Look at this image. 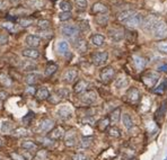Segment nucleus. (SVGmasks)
I'll list each match as a JSON object with an SVG mask.
<instances>
[{"label":"nucleus","instance_id":"19","mask_svg":"<svg viewBox=\"0 0 167 160\" xmlns=\"http://www.w3.org/2000/svg\"><path fill=\"white\" fill-rule=\"evenodd\" d=\"M66 145L67 147H72V145L76 144L77 142V139H76V133L73 132V131H70V132H68L66 134Z\"/></svg>","mask_w":167,"mask_h":160},{"label":"nucleus","instance_id":"24","mask_svg":"<svg viewBox=\"0 0 167 160\" xmlns=\"http://www.w3.org/2000/svg\"><path fill=\"white\" fill-rule=\"evenodd\" d=\"M0 83L5 87H10L12 85V78L9 77L8 74L1 73L0 74Z\"/></svg>","mask_w":167,"mask_h":160},{"label":"nucleus","instance_id":"61","mask_svg":"<svg viewBox=\"0 0 167 160\" xmlns=\"http://www.w3.org/2000/svg\"><path fill=\"white\" fill-rule=\"evenodd\" d=\"M0 107H1V101H0Z\"/></svg>","mask_w":167,"mask_h":160},{"label":"nucleus","instance_id":"9","mask_svg":"<svg viewBox=\"0 0 167 160\" xmlns=\"http://www.w3.org/2000/svg\"><path fill=\"white\" fill-rule=\"evenodd\" d=\"M25 43H26V45H28L29 48L35 49L41 44V37L37 35H27L26 39H25Z\"/></svg>","mask_w":167,"mask_h":160},{"label":"nucleus","instance_id":"51","mask_svg":"<svg viewBox=\"0 0 167 160\" xmlns=\"http://www.w3.org/2000/svg\"><path fill=\"white\" fill-rule=\"evenodd\" d=\"M165 110H166V101H163V104H161L160 108H159V111L157 112V116H158V117L163 116V114L165 113Z\"/></svg>","mask_w":167,"mask_h":160},{"label":"nucleus","instance_id":"62","mask_svg":"<svg viewBox=\"0 0 167 160\" xmlns=\"http://www.w3.org/2000/svg\"><path fill=\"white\" fill-rule=\"evenodd\" d=\"M165 160H167V158H165Z\"/></svg>","mask_w":167,"mask_h":160},{"label":"nucleus","instance_id":"6","mask_svg":"<svg viewBox=\"0 0 167 160\" xmlns=\"http://www.w3.org/2000/svg\"><path fill=\"white\" fill-rule=\"evenodd\" d=\"M79 99L85 103V104H93L97 101V94L93 90H88V92H81Z\"/></svg>","mask_w":167,"mask_h":160},{"label":"nucleus","instance_id":"17","mask_svg":"<svg viewBox=\"0 0 167 160\" xmlns=\"http://www.w3.org/2000/svg\"><path fill=\"white\" fill-rule=\"evenodd\" d=\"M109 35L113 41H121L123 39V31L122 30H117V28H113V30L109 31Z\"/></svg>","mask_w":167,"mask_h":160},{"label":"nucleus","instance_id":"40","mask_svg":"<svg viewBox=\"0 0 167 160\" xmlns=\"http://www.w3.org/2000/svg\"><path fill=\"white\" fill-rule=\"evenodd\" d=\"M91 141H93L91 138H88V136L82 138L81 141H80V147H81V148H88V147H91Z\"/></svg>","mask_w":167,"mask_h":160},{"label":"nucleus","instance_id":"18","mask_svg":"<svg viewBox=\"0 0 167 160\" xmlns=\"http://www.w3.org/2000/svg\"><path fill=\"white\" fill-rule=\"evenodd\" d=\"M87 88H88L87 81H85V80H80V81H78V82L75 85L73 90H75V92H77V94H81V92H86V89Z\"/></svg>","mask_w":167,"mask_h":160},{"label":"nucleus","instance_id":"41","mask_svg":"<svg viewBox=\"0 0 167 160\" xmlns=\"http://www.w3.org/2000/svg\"><path fill=\"white\" fill-rule=\"evenodd\" d=\"M37 26L41 28V30H47L49 27H50V21H45V19H40L37 21Z\"/></svg>","mask_w":167,"mask_h":160},{"label":"nucleus","instance_id":"44","mask_svg":"<svg viewBox=\"0 0 167 160\" xmlns=\"http://www.w3.org/2000/svg\"><path fill=\"white\" fill-rule=\"evenodd\" d=\"M75 2H76V6H77V8H78V9H81V10H84V9L87 8V5H88L87 0H76Z\"/></svg>","mask_w":167,"mask_h":160},{"label":"nucleus","instance_id":"31","mask_svg":"<svg viewBox=\"0 0 167 160\" xmlns=\"http://www.w3.org/2000/svg\"><path fill=\"white\" fill-rule=\"evenodd\" d=\"M120 114H121L120 108H116V110H114L113 112L111 113V115H110V121H111L113 124H116L117 122L120 121Z\"/></svg>","mask_w":167,"mask_h":160},{"label":"nucleus","instance_id":"38","mask_svg":"<svg viewBox=\"0 0 167 160\" xmlns=\"http://www.w3.org/2000/svg\"><path fill=\"white\" fill-rule=\"evenodd\" d=\"M166 89H167V80H165L164 82H161L157 88L154 89V92H155V94H163Z\"/></svg>","mask_w":167,"mask_h":160},{"label":"nucleus","instance_id":"57","mask_svg":"<svg viewBox=\"0 0 167 160\" xmlns=\"http://www.w3.org/2000/svg\"><path fill=\"white\" fill-rule=\"evenodd\" d=\"M158 71H167V64H164V65H161V67H159Z\"/></svg>","mask_w":167,"mask_h":160},{"label":"nucleus","instance_id":"42","mask_svg":"<svg viewBox=\"0 0 167 160\" xmlns=\"http://www.w3.org/2000/svg\"><path fill=\"white\" fill-rule=\"evenodd\" d=\"M157 49L160 51L161 53H167V42L161 41L159 43H157Z\"/></svg>","mask_w":167,"mask_h":160},{"label":"nucleus","instance_id":"20","mask_svg":"<svg viewBox=\"0 0 167 160\" xmlns=\"http://www.w3.org/2000/svg\"><path fill=\"white\" fill-rule=\"evenodd\" d=\"M53 125H54V123H53L52 120L45 119V120H43V121L41 122L40 129H41L42 132H49V131H51V129L53 128Z\"/></svg>","mask_w":167,"mask_h":160},{"label":"nucleus","instance_id":"11","mask_svg":"<svg viewBox=\"0 0 167 160\" xmlns=\"http://www.w3.org/2000/svg\"><path fill=\"white\" fill-rule=\"evenodd\" d=\"M77 74H78V72L76 69H68L67 71L62 74V80L67 83H71L77 78Z\"/></svg>","mask_w":167,"mask_h":160},{"label":"nucleus","instance_id":"48","mask_svg":"<svg viewBox=\"0 0 167 160\" xmlns=\"http://www.w3.org/2000/svg\"><path fill=\"white\" fill-rule=\"evenodd\" d=\"M27 134H28V130H26V129H24V128H19L15 131V135H17V136H25V135H27Z\"/></svg>","mask_w":167,"mask_h":160},{"label":"nucleus","instance_id":"49","mask_svg":"<svg viewBox=\"0 0 167 160\" xmlns=\"http://www.w3.org/2000/svg\"><path fill=\"white\" fill-rule=\"evenodd\" d=\"M47 156V152L45 151V150H41V151L37 152V154H36V158H37L38 160H45Z\"/></svg>","mask_w":167,"mask_h":160},{"label":"nucleus","instance_id":"60","mask_svg":"<svg viewBox=\"0 0 167 160\" xmlns=\"http://www.w3.org/2000/svg\"><path fill=\"white\" fill-rule=\"evenodd\" d=\"M2 144V141H1V139H0V145Z\"/></svg>","mask_w":167,"mask_h":160},{"label":"nucleus","instance_id":"21","mask_svg":"<svg viewBox=\"0 0 167 160\" xmlns=\"http://www.w3.org/2000/svg\"><path fill=\"white\" fill-rule=\"evenodd\" d=\"M104 36L101 35V34H95V35L91 36V43L95 45V46H102L104 44Z\"/></svg>","mask_w":167,"mask_h":160},{"label":"nucleus","instance_id":"30","mask_svg":"<svg viewBox=\"0 0 167 160\" xmlns=\"http://www.w3.org/2000/svg\"><path fill=\"white\" fill-rule=\"evenodd\" d=\"M26 5H28L29 7H33V8L41 9L44 7V1L43 0H27Z\"/></svg>","mask_w":167,"mask_h":160},{"label":"nucleus","instance_id":"8","mask_svg":"<svg viewBox=\"0 0 167 160\" xmlns=\"http://www.w3.org/2000/svg\"><path fill=\"white\" fill-rule=\"evenodd\" d=\"M114 69L111 68V67H106L101 71V79H102L103 82H109L110 80L113 79L114 77Z\"/></svg>","mask_w":167,"mask_h":160},{"label":"nucleus","instance_id":"53","mask_svg":"<svg viewBox=\"0 0 167 160\" xmlns=\"http://www.w3.org/2000/svg\"><path fill=\"white\" fill-rule=\"evenodd\" d=\"M8 40H9L8 35H6V34H0V44H1V45L7 44Z\"/></svg>","mask_w":167,"mask_h":160},{"label":"nucleus","instance_id":"26","mask_svg":"<svg viewBox=\"0 0 167 160\" xmlns=\"http://www.w3.org/2000/svg\"><path fill=\"white\" fill-rule=\"evenodd\" d=\"M63 135H65V130L59 126V128H56L52 131V133H51L50 136H51V139L58 140V139H61Z\"/></svg>","mask_w":167,"mask_h":160},{"label":"nucleus","instance_id":"3","mask_svg":"<svg viewBox=\"0 0 167 160\" xmlns=\"http://www.w3.org/2000/svg\"><path fill=\"white\" fill-rule=\"evenodd\" d=\"M123 23L126 27L135 28V27H138L139 25H141V23H142V16H141V14L135 12V14L132 16H130L128 19H125Z\"/></svg>","mask_w":167,"mask_h":160},{"label":"nucleus","instance_id":"12","mask_svg":"<svg viewBox=\"0 0 167 160\" xmlns=\"http://www.w3.org/2000/svg\"><path fill=\"white\" fill-rule=\"evenodd\" d=\"M75 49L77 50V52L80 54H84L87 52L88 46H87V42L84 39H78L75 41Z\"/></svg>","mask_w":167,"mask_h":160},{"label":"nucleus","instance_id":"14","mask_svg":"<svg viewBox=\"0 0 167 160\" xmlns=\"http://www.w3.org/2000/svg\"><path fill=\"white\" fill-rule=\"evenodd\" d=\"M22 54H23L24 56H26V58H29V59H38V58H40V52H38L36 49H32V48L23 50Z\"/></svg>","mask_w":167,"mask_h":160},{"label":"nucleus","instance_id":"56","mask_svg":"<svg viewBox=\"0 0 167 160\" xmlns=\"http://www.w3.org/2000/svg\"><path fill=\"white\" fill-rule=\"evenodd\" d=\"M26 92L29 94V95H33V94H35V88L34 87H27Z\"/></svg>","mask_w":167,"mask_h":160},{"label":"nucleus","instance_id":"33","mask_svg":"<svg viewBox=\"0 0 167 160\" xmlns=\"http://www.w3.org/2000/svg\"><path fill=\"white\" fill-rule=\"evenodd\" d=\"M135 12H133V10H124V12H120V14H119V16H117V19H119L120 21H124L125 19H128L130 16L133 15Z\"/></svg>","mask_w":167,"mask_h":160},{"label":"nucleus","instance_id":"39","mask_svg":"<svg viewBox=\"0 0 167 160\" xmlns=\"http://www.w3.org/2000/svg\"><path fill=\"white\" fill-rule=\"evenodd\" d=\"M22 147L24 149H26V150H35L36 149V145L32 141H23L22 142Z\"/></svg>","mask_w":167,"mask_h":160},{"label":"nucleus","instance_id":"36","mask_svg":"<svg viewBox=\"0 0 167 160\" xmlns=\"http://www.w3.org/2000/svg\"><path fill=\"white\" fill-rule=\"evenodd\" d=\"M96 21H97V24H98V25H101V26H104V25H106V24H107V21H109V16H107V15L97 16Z\"/></svg>","mask_w":167,"mask_h":160},{"label":"nucleus","instance_id":"22","mask_svg":"<svg viewBox=\"0 0 167 160\" xmlns=\"http://www.w3.org/2000/svg\"><path fill=\"white\" fill-rule=\"evenodd\" d=\"M49 89L47 87H41V88H38V90L36 92V97L38 99H47L49 98Z\"/></svg>","mask_w":167,"mask_h":160},{"label":"nucleus","instance_id":"13","mask_svg":"<svg viewBox=\"0 0 167 160\" xmlns=\"http://www.w3.org/2000/svg\"><path fill=\"white\" fill-rule=\"evenodd\" d=\"M56 51L61 55H68L69 54V44L66 41H59L56 43Z\"/></svg>","mask_w":167,"mask_h":160},{"label":"nucleus","instance_id":"2","mask_svg":"<svg viewBox=\"0 0 167 160\" xmlns=\"http://www.w3.org/2000/svg\"><path fill=\"white\" fill-rule=\"evenodd\" d=\"M151 32L154 33V36L157 39H164L167 36V24L164 21L159 19Z\"/></svg>","mask_w":167,"mask_h":160},{"label":"nucleus","instance_id":"16","mask_svg":"<svg viewBox=\"0 0 167 160\" xmlns=\"http://www.w3.org/2000/svg\"><path fill=\"white\" fill-rule=\"evenodd\" d=\"M133 64H135V69L140 71V70H142V69L146 67L147 61H146V59H144V58H142V56L135 55V56H133Z\"/></svg>","mask_w":167,"mask_h":160},{"label":"nucleus","instance_id":"27","mask_svg":"<svg viewBox=\"0 0 167 160\" xmlns=\"http://www.w3.org/2000/svg\"><path fill=\"white\" fill-rule=\"evenodd\" d=\"M93 12H95V14H104V12H107V7L101 2H97L93 6Z\"/></svg>","mask_w":167,"mask_h":160},{"label":"nucleus","instance_id":"59","mask_svg":"<svg viewBox=\"0 0 167 160\" xmlns=\"http://www.w3.org/2000/svg\"><path fill=\"white\" fill-rule=\"evenodd\" d=\"M12 1H15V2H19L21 0H12Z\"/></svg>","mask_w":167,"mask_h":160},{"label":"nucleus","instance_id":"58","mask_svg":"<svg viewBox=\"0 0 167 160\" xmlns=\"http://www.w3.org/2000/svg\"><path fill=\"white\" fill-rule=\"evenodd\" d=\"M6 96H7L6 92H0V97H1V99H5V98H6Z\"/></svg>","mask_w":167,"mask_h":160},{"label":"nucleus","instance_id":"55","mask_svg":"<svg viewBox=\"0 0 167 160\" xmlns=\"http://www.w3.org/2000/svg\"><path fill=\"white\" fill-rule=\"evenodd\" d=\"M80 25H81V30H84V31H86V30H89V25H88V21H81L80 23Z\"/></svg>","mask_w":167,"mask_h":160},{"label":"nucleus","instance_id":"23","mask_svg":"<svg viewBox=\"0 0 167 160\" xmlns=\"http://www.w3.org/2000/svg\"><path fill=\"white\" fill-rule=\"evenodd\" d=\"M40 74L38 73H28L25 77V81H26L28 85H34V83H36L38 81V79H40Z\"/></svg>","mask_w":167,"mask_h":160},{"label":"nucleus","instance_id":"4","mask_svg":"<svg viewBox=\"0 0 167 160\" xmlns=\"http://www.w3.org/2000/svg\"><path fill=\"white\" fill-rule=\"evenodd\" d=\"M158 21H159V18L157 17V16L149 15V16H147V17L145 18L141 24H142V27H144V30L146 31V32H151Z\"/></svg>","mask_w":167,"mask_h":160},{"label":"nucleus","instance_id":"50","mask_svg":"<svg viewBox=\"0 0 167 160\" xmlns=\"http://www.w3.org/2000/svg\"><path fill=\"white\" fill-rule=\"evenodd\" d=\"M1 27L7 31H12L14 30V24L10 23V21H6V23H2V24H1Z\"/></svg>","mask_w":167,"mask_h":160},{"label":"nucleus","instance_id":"32","mask_svg":"<svg viewBox=\"0 0 167 160\" xmlns=\"http://www.w3.org/2000/svg\"><path fill=\"white\" fill-rule=\"evenodd\" d=\"M21 68L23 69L24 71H32V70H35L36 64L29 62V61H23L21 63Z\"/></svg>","mask_w":167,"mask_h":160},{"label":"nucleus","instance_id":"54","mask_svg":"<svg viewBox=\"0 0 167 160\" xmlns=\"http://www.w3.org/2000/svg\"><path fill=\"white\" fill-rule=\"evenodd\" d=\"M10 157H12V160H25L23 156L16 153V152H12V153H10Z\"/></svg>","mask_w":167,"mask_h":160},{"label":"nucleus","instance_id":"7","mask_svg":"<svg viewBox=\"0 0 167 160\" xmlns=\"http://www.w3.org/2000/svg\"><path fill=\"white\" fill-rule=\"evenodd\" d=\"M109 58V54L107 52H97V53L93 54L91 56V61L95 65H103L104 63L106 62V60Z\"/></svg>","mask_w":167,"mask_h":160},{"label":"nucleus","instance_id":"37","mask_svg":"<svg viewBox=\"0 0 167 160\" xmlns=\"http://www.w3.org/2000/svg\"><path fill=\"white\" fill-rule=\"evenodd\" d=\"M56 69H58L56 64H50L47 69H45V71H44V74H45V77H50L51 74H53L54 72L56 71Z\"/></svg>","mask_w":167,"mask_h":160},{"label":"nucleus","instance_id":"5","mask_svg":"<svg viewBox=\"0 0 167 160\" xmlns=\"http://www.w3.org/2000/svg\"><path fill=\"white\" fill-rule=\"evenodd\" d=\"M159 76L156 72H148L145 76H142V81L147 87H154L156 85V82L158 81Z\"/></svg>","mask_w":167,"mask_h":160},{"label":"nucleus","instance_id":"28","mask_svg":"<svg viewBox=\"0 0 167 160\" xmlns=\"http://www.w3.org/2000/svg\"><path fill=\"white\" fill-rule=\"evenodd\" d=\"M12 129H14V124L9 121H5L0 126V130H1L2 133H9V132L12 131Z\"/></svg>","mask_w":167,"mask_h":160},{"label":"nucleus","instance_id":"34","mask_svg":"<svg viewBox=\"0 0 167 160\" xmlns=\"http://www.w3.org/2000/svg\"><path fill=\"white\" fill-rule=\"evenodd\" d=\"M34 23V19L33 18H27V17H24L21 18V19H18V24L21 25L23 27H28Z\"/></svg>","mask_w":167,"mask_h":160},{"label":"nucleus","instance_id":"1","mask_svg":"<svg viewBox=\"0 0 167 160\" xmlns=\"http://www.w3.org/2000/svg\"><path fill=\"white\" fill-rule=\"evenodd\" d=\"M60 31H61V34L65 36V37H67V39H69V40H73V41H76V39L78 37L79 32H80L79 27L72 24L62 25Z\"/></svg>","mask_w":167,"mask_h":160},{"label":"nucleus","instance_id":"52","mask_svg":"<svg viewBox=\"0 0 167 160\" xmlns=\"http://www.w3.org/2000/svg\"><path fill=\"white\" fill-rule=\"evenodd\" d=\"M86 158L85 153H76L72 156V160H86Z\"/></svg>","mask_w":167,"mask_h":160},{"label":"nucleus","instance_id":"47","mask_svg":"<svg viewBox=\"0 0 167 160\" xmlns=\"http://www.w3.org/2000/svg\"><path fill=\"white\" fill-rule=\"evenodd\" d=\"M69 95V92H68L67 89L66 88H60L58 90V92H56V96H58L60 99L61 98H65V97H67V96Z\"/></svg>","mask_w":167,"mask_h":160},{"label":"nucleus","instance_id":"43","mask_svg":"<svg viewBox=\"0 0 167 160\" xmlns=\"http://www.w3.org/2000/svg\"><path fill=\"white\" fill-rule=\"evenodd\" d=\"M71 17V12H61L59 14V19L61 21H68V19H70Z\"/></svg>","mask_w":167,"mask_h":160},{"label":"nucleus","instance_id":"46","mask_svg":"<svg viewBox=\"0 0 167 160\" xmlns=\"http://www.w3.org/2000/svg\"><path fill=\"white\" fill-rule=\"evenodd\" d=\"M109 134L111 136H113V138H120V136H121L120 130H119V129H116V128H111V129H110Z\"/></svg>","mask_w":167,"mask_h":160},{"label":"nucleus","instance_id":"25","mask_svg":"<svg viewBox=\"0 0 167 160\" xmlns=\"http://www.w3.org/2000/svg\"><path fill=\"white\" fill-rule=\"evenodd\" d=\"M129 85V80H128V78L126 77H120L117 78L116 80H115L114 82V86L116 87V88H124V87H126Z\"/></svg>","mask_w":167,"mask_h":160},{"label":"nucleus","instance_id":"35","mask_svg":"<svg viewBox=\"0 0 167 160\" xmlns=\"http://www.w3.org/2000/svg\"><path fill=\"white\" fill-rule=\"evenodd\" d=\"M59 7H60V9H61V12H70L71 8H72L71 3L66 1V0L60 1V2H59Z\"/></svg>","mask_w":167,"mask_h":160},{"label":"nucleus","instance_id":"45","mask_svg":"<svg viewBox=\"0 0 167 160\" xmlns=\"http://www.w3.org/2000/svg\"><path fill=\"white\" fill-rule=\"evenodd\" d=\"M109 124H110V120L104 119L100 122V124H98V129H100L101 131H104V130H106L107 126H109Z\"/></svg>","mask_w":167,"mask_h":160},{"label":"nucleus","instance_id":"29","mask_svg":"<svg viewBox=\"0 0 167 160\" xmlns=\"http://www.w3.org/2000/svg\"><path fill=\"white\" fill-rule=\"evenodd\" d=\"M122 121H123V124L124 126H125L128 130H130V129L133 128V121H132L131 116L129 115V114H123V116H122Z\"/></svg>","mask_w":167,"mask_h":160},{"label":"nucleus","instance_id":"15","mask_svg":"<svg viewBox=\"0 0 167 160\" xmlns=\"http://www.w3.org/2000/svg\"><path fill=\"white\" fill-rule=\"evenodd\" d=\"M126 96H128V99L132 103L135 101H138L139 98H140V92L137 88H130L126 92Z\"/></svg>","mask_w":167,"mask_h":160},{"label":"nucleus","instance_id":"10","mask_svg":"<svg viewBox=\"0 0 167 160\" xmlns=\"http://www.w3.org/2000/svg\"><path fill=\"white\" fill-rule=\"evenodd\" d=\"M56 114L59 115V117H61V119H63V120L69 119L71 116V114H72V108H71L70 105H68V104L63 105V106H61L59 108Z\"/></svg>","mask_w":167,"mask_h":160}]
</instances>
